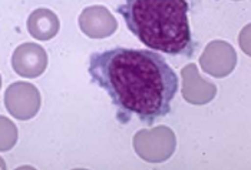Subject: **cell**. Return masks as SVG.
<instances>
[{"mask_svg": "<svg viewBox=\"0 0 251 170\" xmlns=\"http://www.w3.org/2000/svg\"><path fill=\"white\" fill-rule=\"evenodd\" d=\"M88 73L92 83L111 97L122 125L132 116L148 126L167 117L179 89L170 63L150 49L118 46L97 52L89 57Z\"/></svg>", "mask_w": 251, "mask_h": 170, "instance_id": "obj_1", "label": "cell"}, {"mask_svg": "<svg viewBox=\"0 0 251 170\" xmlns=\"http://www.w3.org/2000/svg\"><path fill=\"white\" fill-rule=\"evenodd\" d=\"M116 12L150 50L191 59L197 50L188 0H122Z\"/></svg>", "mask_w": 251, "mask_h": 170, "instance_id": "obj_2", "label": "cell"}]
</instances>
